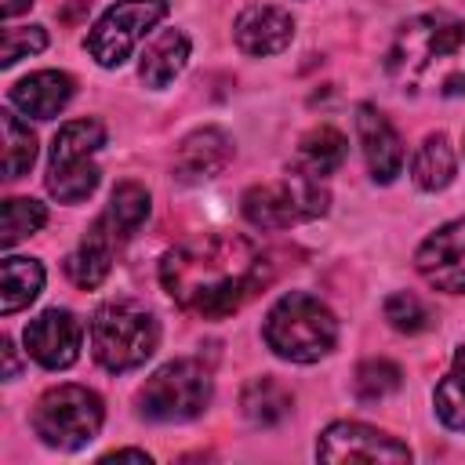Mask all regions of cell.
<instances>
[{
    "mask_svg": "<svg viewBox=\"0 0 465 465\" xmlns=\"http://www.w3.org/2000/svg\"><path fill=\"white\" fill-rule=\"evenodd\" d=\"M272 269L262 247L236 232H203L160 262V283L163 291L193 316L203 320H225L232 316L247 298H254L269 283Z\"/></svg>",
    "mask_w": 465,
    "mask_h": 465,
    "instance_id": "cell-1",
    "label": "cell"
},
{
    "mask_svg": "<svg viewBox=\"0 0 465 465\" xmlns=\"http://www.w3.org/2000/svg\"><path fill=\"white\" fill-rule=\"evenodd\" d=\"M385 73L407 94H465V22L443 11L407 18L389 44Z\"/></svg>",
    "mask_w": 465,
    "mask_h": 465,
    "instance_id": "cell-2",
    "label": "cell"
},
{
    "mask_svg": "<svg viewBox=\"0 0 465 465\" xmlns=\"http://www.w3.org/2000/svg\"><path fill=\"white\" fill-rule=\"evenodd\" d=\"M262 338L276 356L291 363H316L338 345V320L320 298L291 291L269 309Z\"/></svg>",
    "mask_w": 465,
    "mask_h": 465,
    "instance_id": "cell-3",
    "label": "cell"
},
{
    "mask_svg": "<svg viewBox=\"0 0 465 465\" xmlns=\"http://www.w3.org/2000/svg\"><path fill=\"white\" fill-rule=\"evenodd\" d=\"M156 341H160V327H156L153 312L131 298L105 302L91 320L94 360L113 374L142 367L156 352Z\"/></svg>",
    "mask_w": 465,
    "mask_h": 465,
    "instance_id": "cell-4",
    "label": "cell"
},
{
    "mask_svg": "<svg viewBox=\"0 0 465 465\" xmlns=\"http://www.w3.org/2000/svg\"><path fill=\"white\" fill-rule=\"evenodd\" d=\"M102 145H105V127L98 120H69L58 127L47 167V189L58 203H80L94 193L102 174L94 153Z\"/></svg>",
    "mask_w": 465,
    "mask_h": 465,
    "instance_id": "cell-5",
    "label": "cell"
},
{
    "mask_svg": "<svg viewBox=\"0 0 465 465\" xmlns=\"http://www.w3.org/2000/svg\"><path fill=\"white\" fill-rule=\"evenodd\" d=\"M331 196L323 189L320 178L305 174V171H287L276 182H262L251 185L243 193V218L258 229H291L298 222H312L327 211Z\"/></svg>",
    "mask_w": 465,
    "mask_h": 465,
    "instance_id": "cell-6",
    "label": "cell"
},
{
    "mask_svg": "<svg viewBox=\"0 0 465 465\" xmlns=\"http://www.w3.org/2000/svg\"><path fill=\"white\" fill-rule=\"evenodd\" d=\"M105 421V407L87 385H54L36 400L33 429L47 447L76 450L98 436Z\"/></svg>",
    "mask_w": 465,
    "mask_h": 465,
    "instance_id": "cell-7",
    "label": "cell"
},
{
    "mask_svg": "<svg viewBox=\"0 0 465 465\" xmlns=\"http://www.w3.org/2000/svg\"><path fill=\"white\" fill-rule=\"evenodd\" d=\"M138 403L149 421H189L211 403V371L200 360H171L142 385Z\"/></svg>",
    "mask_w": 465,
    "mask_h": 465,
    "instance_id": "cell-8",
    "label": "cell"
},
{
    "mask_svg": "<svg viewBox=\"0 0 465 465\" xmlns=\"http://www.w3.org/2000/svg\"><path fill=\"white\" fill-rule=\"evenodd\" d=\"M167 15V0H116L87 33V51L98 65H120L134 44Z\"/></svg>",
    "mask_w": 465,
    "mask_h": 465,
    "instance_id": "cell-9",
    "label": "cell"
},
{
    "mask_svg": "<svg viewBox=\"0 0 465 465\" xmlns=\"http://www.w3.org/2000/svg\"><path fill=\"white\" fill-rule=\"evenodd\" d=\"M320 461H411L407 443L363 421H334L316 440Z\"/></svg>",
    "mask_w": 465,
    "mask_h": 465,
    "instance_id": "cell-10",
    "label": "cell"
},
{
    "mask_svg": "<svg viewBox=\"0 0 465 465\" xmlns=\"http://www.w3.org/2000/svg\"><path fill=\"white\" fill-rule=\"evenodd\" d=\"M25 352L47 367V371H65L76 363L80 345H84V327L69 309H47L36 320L25 323Z\"/></svg>",
    "mask_w": 465,
    "mask_h": 465,
    "instance_id": "cell-11",
    "label": "cell"
},
{
    "mask_svg": "<svg viewBox=\"0 0 465 465\" xmlns=\"http://www.w3.org/2000/svg\"><path fill=\"white\" fill-rule=\"evenodd\" d=\"M421 280L436 291L461 294L465 291V218L440 225L414 254Z\"/></svg>",
    "mask_w": 465,
    "mask_h": 465,
    "instance_id": "cell-12",
    "label": "cell"
},
{
    "mask_svg": "<svg viewBox=\"0 0 465 465\" xmlns=\"http://www.w3.org/2000/svg\"><path fill=\"white\" fill-rule=\"evenodd\" d=\"M291 36H294V18L283 7H272V4H251L232 22L236 47L243 54H254V58L283 51L291 44Z\"/></svg>",
    "mask_w": 465,
    "mask_h": 465,
    "instance_id": "cell-13",
    "label": "cell"
},
{
    "mask_svg": "<svg viewBox=\"0 0 465 465\" xmlns=\"http://www.w3.org/2000/svg\"><path fill=\"white\" fill-rule=\"evenodd\" d=\"M229 160H232L229 134L222 127H200V131L182 138V145L174 153V178L182 185H196V182L222 174Z\"/></svg>",
    "mask_w": 465,
    "mask_h": 465,
    "instance_id": "cell-14",
    "label": "cell"
},
{
    "mask_svg": "<svg viewBox=\"0 0 465 465\" xmlns=\"http://www.w3.org/2000/svg\"><path fill=\"white\" fill-rule=\"evenodd\" d=\"M356 134H360V145H363L371 178L381 182V185H389L400 174V167H403L400 134L392 131V124L374 105H360L356 109Z\"/></svg>",
    "mask_w": 465,
    "mask_h": 465,
    "instance_id": "cell-15",
    "label": "cell"
},
{
    "mask_svg": "<svg viewBox=\"0 0 465 465\" xmlns=\"http://www.w3.org/2000/svg\"><path fill=\"white\" fill-rule=\"evenodd\" d=\"M73 98V76L58 73V69H40L29 73L25 80H18L11 87V105L22 109L33 120H51L58 116Z\"/></svg>",
    "mask_w": 465,
    "mask_h": 465,
    "instance_id": "cell-16",
    "label": "cell"
},
{
    "mask_svg": "<svg viewBox=\"0 0 465 465\" xmlns=\"http://www.w3.org/2000/svg\"><path fill=\"white\" fill-rule=\"evenodd\" d=\"M120 243H124V240H120L102 218H94L91 229L84 232L80 247L65 258L69 280H73L76 287H98V283L109 276V269H113V251H116Z\"/></svg>",
    "mask_w": 465,
    "mask_h": 465,
    "instance_id": "cell-17",
    "label": "cell"
},
{
    "mask_svg": "<svg viewBox=\"0 0 465 465\" xmlns=\"http://www.w3.org/2000/svg\"><path fill=\"white\" fill-rule=\"evenodd\" d=\"M189 62V36L182 29H163L160 36H153V44L142 54L138 76L145 87H167Z\"/></svg>",
    "mask_w": 465,
    "mask_h": 465,
    "instance_id": "cell-18",
    "label": "cell"
},
{
    "mask_svg": "<svg viewBox=\"0 0 465 465\" xmlns=\"http://www.w3.org/2000/svg\"><path fill=\"white\" fill-rule=\"evenodd\" d=\"M291 403H294L291 389L280 385L276 378H251V381L243 385V392H240V411H243V418H247L251 425H258V429L280 425V421L291 414Z\"/></svg>",
    "mask_w": 465,
    "mask_h": 465,
    "instance_id": "cell-19",
    "label": "cell"
},
{
    "mask_svg": "<svg viewBox=\"0 0 465 465\" xmlns=\"http://www.w3.org/2000/svg\"><path fill=\"white\" fill-rule=\"evenodd\" d=\"M345 153H349L345 134L331 124H320L298 142V163L294 167L312 174V178H327L345 163Z\"/></svg>",
    "mask_w": 465,
    "mask_h": 465,
    "instance_id": "cell-20",
    "label": "cell"
},
{
    "mask_svg": "<svg viewBox=\"0 0 465 465\" xmlns=\"http://www.w3.org/2000/svg\"><path fill=\"white\" fill-rule=\"evenodd\" d=\"M454 167H458L454 145H450V138H447L443 131H436V134H429V138L418 145L414 163H411V174H414V185H418V189L436 193V189H447V185L454 182Z\"/></svg>",
    "mask_w": 465,
    "mask_h": 465,
    "instance_id": "cell-21",
    "label": "cell"
},
{
    "mask_svg": "<svg viewBox=\"0 0 465 465\" xmlns=\"http://www.w3.org/2000/svg\"><path fill=\"white\" fill-rule=\"evenodd\" d=\"M44 287V265L36 258H4L0 265V312L11 316L22 305H29Z\"/></svg>",
    "mask_w": 465,
    "mask_h": 465,
    "instance_id": "cell-22",
    "label": "cell"
},
{
    "mask_svg": "<svg viewBox=\"0 0 465 465\" xmlns=\"http://www.w3.org/2000/svg\"><path fill=\"white\" fill-rule=\"evenodd\" d=\"M120 240H127L145 218H149V193L138 182H120L109 196V207L98 214Z\"/></svg>",
    "mask_w": 465,
    "mask_h": 465,
    "instance_id": "cell-23",
    "label": "cell"
},
{
    "mask_svg": "<svg viewBox=\"0 0 465 465\" xmlns=\"http://www.w3.org/2000/svg\"><path fill=\"white\" fill-rule=\"evenodd\" d=\"M0 127H4V178L15 182L36 160V134L15 113H0Z\"/></svg>",
    "mask_w": 465,
    "mask_h": 465,
    "instance_id": "cell-24",
    "label": "cell"
},
{
    "mask_svg": "<svg viewBox=\"0 0 465 465\" xmlns=\"http://www.w3.org/2000/svg\"><path fill=\"white\" fill-rule=\"evenodd\" d=\"M432 403L447 429H465V345L454 349V363H450L447 378L436 385Z\"/></svg>",
    "mask_w": 465,
    "mask_h": 465,
    "instance_id": "cell-25",
    "label": "cell"
},
{
    "mask_svg": "<svg viewBox=\"0 0 465 465\" xmlns=\"http://www.w3.org/2000/svg\"><path fill=\"white\" fill-rule=\"evenodd\" d=\"M44 222H47L44 203H36L29 196H11V200H4V214H0V243L15 247L18 240L44 229Z\"/></svg>",
    "mask_w": 465,
    "mask_h": 465,
    "instance_id": "cell-26",
    "label": "cell"
},
{
    "mask_svg": "<svg viewBox=\"0 0 465 465\" xmlns=\"http://www.w3.org/2000/svg\"><path fill=\"white\" fill-rule=\"evenodd\" d=\"M356 396L363 403H378L385 400L389 392H396L403 385V371L392 363V360H363L356 367Z\"/></svg>",
    "mask_w": 465,
    "mask_h": 465,
    "instance_id": "cell-27",
    "label": "cell"
},
{
    "mask_svg": "<svg viewBox=\"0 0 465 465\" xmlns=\"http://www.w3.org/2000/svg\"><path fill=\"white\" fill-rule=\"evenodd\" d=\"M385 320H389L396 331H403V334H418V331L429 327V309L421 305L418 294L396 291V294L385 298Z\"/></svg>",
    "mask_w": 465,
    "mask_h": 465,
    "instance_id": "cell-28",
    "label": "cell"
},
{
    "mask_svg": "<svg viewBox=\"0 0 465 465\" xmlns=\"http://www.w3.org/2000/svg\"><path fill=\"white\" fill-rule=\"evenodd\" d=\"M44 47H47V33L40 25H25V29L7 25L4 29V44H0V65L11 69L18 58H29V54H36Z\"/></svg>",
    "mask_w": 465,
    "mask_h": 465,
    "instance_id": "cell-29",
    "label": "cell"
},
{
    "mask_svg": "<svg viewBox=\"0 0 465 465\" xmlns=\"http://www.w3.org/2000/svg\"><path fill=\"white\" fill-rule=\"evenodd\" d=\"M0 349H4V360H7V371H4V374L15 378V374H18V360H15V345H11V338H4Z\"/></svg>",
    "mask_w": 465,
    "mask_h": 465,
    "instance_id": "cell-30",
    "label": "cell"
},
{
    "mask_svg": "<svg viewBox=\"0 0 465 465\" xmlns=\"http://www.w3.org/2000/svg\"><path fill=\"white\" fill-rule=\"evenodd\" d=\"M124 458H131V461H149L145 450H113V454H105V461H124Z\"/></svg>",
    "mask_w": 465,
    "mask_h": 465,
    "instance_id": "cell-31",
    "label": "cell"
},
{
    "mask_svg": "<svg viewBox=\"0 0 465 465\" xmlns=\"http://www.w3.org/2000/svg\"><path fill=\"white\" fill-rule=\"evenodd\" d=\"M29 4H33V0H4V18H15V15L29 11Z\"/></svg>",
    "mask_w": 465,
    "mask_h": 465,
    "instance_id": "cell-32",
    "label": "cell"
}]
</instances>
